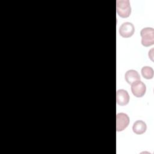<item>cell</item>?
<instances>
[{"label":"cell","mask_w":154,"mask_h":154,"mask_svg":"<svg viewBox=\"0 0 154 154\" xmlns=\"http://www.w3.org/2000/svg\"><path fill=\"white\" fill-rule=\"evenodd\" d=\"M141 44L145 47H148L154 44V29L151 27H146L140 31Z\"/></svg>","instance_id":"obj_1"},{"label":"cell","mask_w":154,"mask_h":154,"mask_svg":"<svg viewBox=\"0 0 154 154\" xmlns=\"http://www.w3.org/2000/svg\"><path fill=\"white\" fill-rule=\"evenodd\" d=\"M116 10L120 17L122 18L128 17L131 13V7L129 1L117 0L116 1Z\"/></svg>","instance_id":"obj_2"},{"label":"cell","mask_w":154,"mask_h":154,"mask_svg":"<svg viewBox=\"0 0 154 154\" xmlns=\"http://www.w3.org/2000/svg\"><path fill=\"white\" fill-rule=\"evenodd\" d=\"M129 123V116L123 112L117 114L116 116V130L120 132L125 130Z\"/></svg>","instance_id":"obj_3"},{"label":"cell","mask_w":154,"mask_h":154,"mask_svg":"<svg viewBox=\"0 0 154 154\" xmlns=\"http://www.w3.org/2000/svg\"><path fill=\"white\" fill-rule=\"evenodd\" d=\"M135 31L134 25L131 22H124L119 28V34L123 38H129L133 35Z\"/></svg>","instance_id":"obj_4"},{"label":"cell","mask_w":154,"mask_h":154,"mask_svg":"<svg viewBox=\"0 0 154 154\" xmlns=\"http://www.w3.org/2000/svg\"><path fill=\"white\" fill-rule=\"evenodd\" d=\"M131 91L137 97H141L146 93V85L141 81H136L131 84Z\"/></svg>","instance_id":"obj_5"},{"label":"cell","mask_w":154,"mask_h":154,"mask_svg":"<svg viewBox=\"0 0 154 154\" xmlns=\"http://www.w3.org/2000/svg\"><path fill=\"white\" fill-rule=\"evenodd\" d=\"M129 95L127 91L123 89L118 90L116 92V102L120 106H125L129 103Z\"/></svg>","instance_id":"obj_6"},{"label":"cell","mask_w":154,"mask_h":154,"mask_svg":"<svg viewBox=\"0 0 154 154\" xmlns=\"http://www.w3.org/2000/svg\"><path fill=\"white\" fill-rule=\"evenodd\" d=\"M125 78L126 81L129 84H132V83L140 81V76L137 72V71L135 70H128L125 75Z\"/></svg>","instance_id":"obj_7"},{"label":"cell","mask_w":154,"mask_h":154,"mask_svg":"<svg viewBox=\"0 0 154 154\" xmlns=\"http://www.w3.org/2000/svg\"><path fill=\"white\" fill-rule=\"evenodd\" d=\"M147 129V125L146 123L142 120H137L132 126L133 132L138 135L144 134Z\"/></svg>","instance_id":"obj_8"},{"label":"cell","mask_w":154,"mask_h":154,"mask_svg":"<svg viewBox=\"0 0 154 154\" xmlns=\"http://www.w3.org/2000/svg\"><path fill=\"white\" fill-rule=\"evenodd\" d=\"M141 74L142 76L147 79H152L153 77V70L151 67L149 66H144L141 69Z\"/></svg>","instance_id":"obj_9"}]
</instances>
